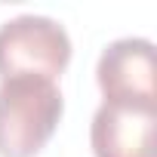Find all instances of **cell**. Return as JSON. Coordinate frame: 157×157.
<instances>
[{
	"label": "cell",
	"instance_id": "obj_1",
	"mask_svg": "<svg viewBox=\"0 0 157 157\" xmlns=\"http://www.w3.org/2000/svg\"><path fill=\"white\" fill-rule=\"evenodd\" d=\"M65 111L62 90L43 77L0 80V157H34Z\"/></svg>",
	"mask_w": 157,
	"mask_h": 157
},
{
	"label": "cell",
	"instance_id": "obj_2",
	"mask_svg": "<svg viewBox=\"0 0 157 157\" xmlns=\"http://www.w3.org/2000/svg\"><path fill=\"white\" fill-rule=\"evenodd\" d=\"M71 62V37L49 16H16L0 25V80H56Z\"/></svg>",
	"mask_w": 157,
	"mask_h": 157
},
{
	"label": "cell",
	"instance_id": "obj_3",
	"mask_svg": "<svg viewBox=\"0 0 157 157\" xmlns=\"http://www.w3.org/2000/svg\"><path fill=\"white\" fill-rule=\"evenodd\" d=\"M96 83L108 105L157 108V59L148 37L108 43L96 65Z\"/></svg>",
	"mask_w": 157,
	"mask_h": 157
},
{
	"label": "cell",
	"instance_id": "obj_4",
	"mask_svg": "<svg viewBox=\"0 0 157 157\" xmlns=\"http://www.w3.org/2000/svg\"><path fill=\"white\" fill-rule=\"evenodd\" d=\"M157 108H129L102 102L93 114L90 145L96 157H157L154 151Z\"/></svg>",
	"mask_w": 157,
	"mask_h": 157
}]
</instances>
